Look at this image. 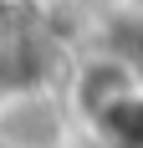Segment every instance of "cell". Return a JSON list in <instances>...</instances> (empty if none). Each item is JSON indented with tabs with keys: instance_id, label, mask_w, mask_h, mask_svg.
<instances>
[{
	"instance_id": "obj_1",
	"label": "cell",
	"mask_w": 143,
	"mask_h": 148,
	"mask_svg": "<svg viewBox=\"0 0 143 148\" xmlns=\"http://www.w3.org/2000/svg\"><path fill=\"white\" fill-rule=\"evenodd\" d=\"M82 133L67 97L51 92H10L0 102V148H72Z\"/></svg>"
}]
</instances>
